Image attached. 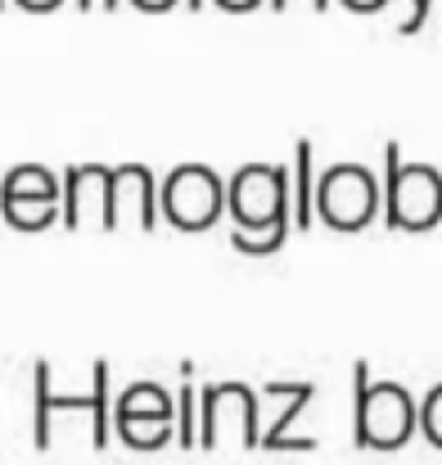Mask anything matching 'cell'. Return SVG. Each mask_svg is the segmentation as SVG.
Returning <instances> with one entry per match:
<instances>
[{"label":"cell","mask_w":442,"mask_h":465,"mask_svg":"<svg viewBox=\"0 0 442 465\" xmlns=\"http://www.w3.org/2000/svg\"><path fill=\"white\" fill-rule=\"evenodd\" d=\"M384 217L393 231H434L442 222V172L402 163V145H384Z\"/></svg>","instance_id":"6da1fadb"},{"label":"cell","mask_w":442,"mask_h":465,"mask_svg":"<svg viewBox=\"0 0 442 465\" xmlns=\"http://www.w3.org/2000/svg\"><path fill=\"white\" fill-rule=\"evenodd\" d=\"M226 208L235 217V231L244 235H271L290 222V167L280 163H249L226 181Z\"/></svg>","instance_id":"7a4b0ae2"},{"label":"cell","mask_w":442,"mask_h":465,"mask_svg":"<svg viewBox=\"0 0 442 465\" xmlns=\"http://www.w3.org/2000/svg\"><path fill=\"white\" fill-rule=\"evenodd\" d=\"M384 208V181L361 163H334L316 181V217L334 231H361Z\"/></svg>","instance_id":"3957f363"},{"label":"cell","mask_w":442,"mask_h":465,"mask_svg":"<svg viewBox=\"0 0 442 465\" xmlns=\"http://www.w3.org/2000/svg\"><path fill=\"white\" fill-rule=\"evenodd\" d=\"M352 380H357V443L384 448V452L402 448L411 439V430L420 425V407L411 402V393L402 384H370L361 361H357Z\"/></svg>","instance_id":"277c9868"},{"label":"cell","mask_w":442,"mask_h":465,"mask_svg":"<svg viewBox=\"0 0 442 465\" xmlns=\"http://www.w3.org/2000/svg\"><path fill=\"white\" fill-rule=\"evenodd\" d=\"M0 217L14 231H45L64 222V176L41 163H18L0 181Z\"/></svg>","instance_id":"5b68a950"},{"label":"cell","mask_w":442,"mask_h":465,"mask_svg":"<svg viewBox=\"0 0 442 465\" xmlns=\"http://www.w3.org/2000/svg\"><path fill=\"white\" fill-rule=\"evenodd\" d=\"M158 213L176 231H208L226 213V181L203 163H181L158 185Z\"/></svg>","instance_id":"8992f818"},{"label":"cell","mask_w":442,"mask_h":465,"mask_svg":"<svg viewBox=\"0 0 442 465\" xmlns=\"http://www.w3.org/2000/svg\"><path fill=\"white\" fill-rule=\"evenodd\" d=\"M258 430V398L244 384H212L199 393V439L208 448H249Z\"/></svg>","instance_id":"52a82bcc"},{"label":"cell","mask_w":442,"mask_h":465,"mask_svg":"<svg viewBox=\"0 0 442 465\" xmlns=\"http://www.w3.org/2000/svg\"><path fill=\"white\" fill-rule=\"evenodd\" d=\"M59 411L86 416L95 425V448L109 443V361L91 371V398H54L50 393V361H36V448H50V420Z\"/></svg>","instance_id":"ba28073f"},{"label":"cell","mask_w":442,"mask_h":465,"mask_svg":"<svg viewBox=\"0 0 442 465\" xmlns=\"http://www.w3.org/2000/svg\"><path fill=\"white\" fill-rule=\"evenodd\" d=\"M64 226L68 231H113V167L82 163L64 172Z\"/></svg>","instance_id":"9c48e42d"},{"label":"cell","mask_w":442,"mask_h":465,"mask_svg":"<svg viewBox=\"0 0 442 465\" xmlns=\"http://www.w3.org/2000/svg\"><path fill=\"white\" fill-rule=\"evenodd\" d=\"M172 416H176V407L158 384H132L113 407L118 434L132 448H162L172 439Z\"/></svg>","instance_id":"30bf717a"},{"label":"cell","mask_w":442,"mask_h":465,"mask_svg":"<svg viewBox=\"0 0 442 465\" xmlns=\"http://www.w3.org/2000/svg\"><path fill=\"white\" fill-rule=\"evenodd\" d=\"M118 226H136V231L158 226V181L145 163L113 167V231Z\"/></svg>","instance_id":"8fae6325"},{"label":"cell","mask_w":442,"mask_h":465,"mask_svg":"<svg viewBox=\"0 0 442 465\" xmlns=\"http://www.w3.org/2000/svg\"><path fill=\"white\" fill-rule=\"evenodd\" d=\"M316 145L311 141H298L294 145V185H290V222L294 231H311L316 222Z\"/></svg>","instance_id":"7c38bea8"},{"label":"cell","mask_w":442,"mask_h":465,"mask_svg":"<svg viewBox=\"0 0 442 465\" xmlns=\"http://www.w3.org/2000/svg\"><path fill=\"white\" fill-rule=\"evenodd\" d=\"M285 235H290V226H280V231H271V235H244V231H231V244H235L240 253L267 258V253H276V249L285 244Z\"/></svg>","instance_id":"4fadbf2b"},{"label":"cell","mask_w":442,"mask_h":465,"mask_svg":"<svg viewBox=\"0 0 442 465\" xmlns=\"http://www.w3.org/2000/svg\"><path fill=\"white\" fill-rule=\"evenodd\" d=\"M420 430L429 434V443H438L442 448V384L420 402Z\"/></svg>","instance_id":"5bb4252c"},{"label":"cell","mask_w":442,"mask_h":465,"mask_svg":"<svg viewBox=\"0 0 442 465\" xmlns=\"http://www.w3.org/2000/svg\"><path fill=\"white\" fill-rule=\"evenodd\" d=\"M429 9H434V0H407V18H402V36H416L425 23H429Z\"/></svg>","instance_id":"9a60e30c"},{"label":"cell","mask_w":442,"mask_h":465,"mask_svg":"<svg viewBox=\"0 0 442 465\" xmlns=\"http://www.w3.org/2000/svg\"><path fill=\"white\" fill-rule=\"evenodd\" d=\"M325 5H329V0H271V9H316V14H320Z\"/></svg>","instance_id":"2e32d148"},{"label":"cell","mask_w":442,"mask_h":465,"mask_svg":"<svg viewBox=\"0 0 442 465\" xmlns=\"http://www.w3.org/2000/svg\"><path fill=\"white\" fill-rule=\"evenodd\" d=\"M221 9H231V14H249V9H258V5H271V0H217Z\"/></svg>","instance_id":"e0dca14e"},{"label":"cell","mask_w":442,"mask_h":465,"mask_svg":"<svg viewBox=\"0 0 442 465\" xmlns=\"http://www.w3.org/2000/svg\"><path fill=\"white\" fill-rule=\"evenodd\" d=\"M136 9H145V14H162V9H172V5H185V0H132Z\"/></svg>","instance_id":"ac0fdd59"},{"label":"cell","mask_w":442,"mask_h":465,"mask_svg":"<svg viewBox=\"0 0 442 465\" xmlns=\"http://www.w3.org/2000/svg\"><path fill=\"white\" fill-rule=\"evenodd\" d=\"M343 5H348L352 14H375V9H384L388 0H343Z\"/></svg>","instance_id":"d6986e66"},{"label":"cell","mask_w":442,"mask_h":465,"mask_svg":"<svg viewBox=\"0 0 442 465\" xmlns=\"http://www.w3.org/2000/svg\"><path fill=\"white\" fill-rule=\"evenodd\" d=\"M14 5H23V9H32V14H50V9H59L64 0H14Z\"/></svg>","instance_id":"ffe728a7"},{"label":"cell","mask_w":442,"mask_h":465,"mask_svg":"<svg viewBox=\"0 0 442 465\" xmlns=\"http://www.w3.org/2000/svg\"><path fill=\"white\" fill-rule=\"evenodd\" d=\"M123 0H77V9H118Z\"/></svg>","instance_id":"44dd1931"},{"label":"cell","mask_w":442,"mask_h":465,"mask_svg":"<svg viewBox=\"0 0 442 465\" xmlns=\"http://www.w3.org/2000/svg\"><path fill=\"white\" fill-rule=\"evenodd\" d=\"M185 9H203V0H185Z\"/></svg>","instance_id":"7402d4cb"},{"label":"cell","mask_w":442,"mask_h":465,"mask_svg":"<svg viewBox=\"0 0 442 465\" xmlns=\"http://www.w3.org/2000/svg\"><path fill=\"white\" fill-rule=\"evenodd\" d=\"M0 5H5V0H0Z\"/></svg>","instance_id":"603a6c76"}]
</instances>
